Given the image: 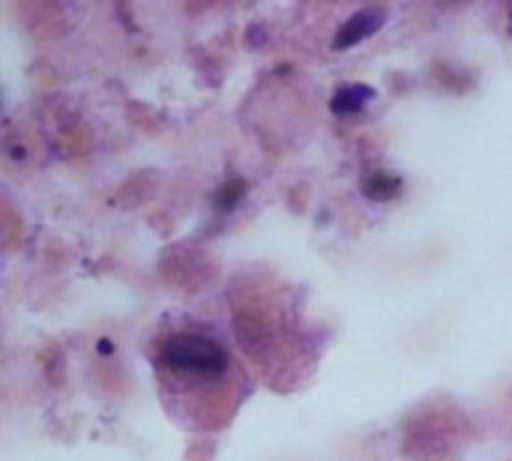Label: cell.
<instances>
[{
	"label": "cell",
	"instance_id": "cell-1",
	"mask_svg": "<svg viewBox=\"0 0 512 461\" xmlns=\"http://www.w3.org/2000/svg\"><path fill=\"white\" fill-rule=\"evenodd\" d=\"M156 366L189 381H216L228 372L231 357L222 342L204 333H174L156 351Z\"/></svg>",
	"mask_w": 512,
	"mask_h": 461
},
{
	"label": "cell",
	"instance_id": "cell-2",
	"mask_svg": "<svg viewBox=\"0 0 512 461\" xmlns=\"http://www.w3.org/2000/svg\"><path fill=\"white\" fill-rule=\"evenodd\" d=\"M384 18H387L384 9H360V12H354V15L339 27L336 39H333V48H336V51H345V48H351V45L369 39V36L384 24Z\"/></svg>",
	"mask_w": 512,
	"mask_h": 461
},
{
	"label": "cell",
	"instance_id": "cell-3",
	"mask_svg": "<svg viewBox=\"0 0 512 461\" xmlns=\"http://www.w3.org/2000/svg\"><path fill=\"white\" fill-rule=\"evenodd\" d=\"M372 96H375V90H372L369 84H345V87H339V90L333 93L330 108H333L336 114H342V117H351V114L363 111V108L372 102Z\"/></svg>",
	"mask_w": 512,
	"mask_h": 461
},
{
	"label": "cell",
	"instance_id": "cell-4",
	"mask_svg": "<svg viewBox=\"0 0 512 461\" xmlns=\"http://www.w3.org/2000/svg\"><path fill=\"white\" fill-rule=\"evenodd\" d=\"M399 192H402V180L390 171H375L363 183V195L369 201H393Z\"/></svg>",
	"mask_w": 512,
	"mask_h": 461
},
{
	"label": "cell",
	"instance_id": "cell-5",
	"mask_svg": "<svg viewBox=\"0 0 512 461\" xmlns=\"http://www.w3.org/2000/svg\"><path fill=\"white\" fill-rule=\"evenodd\" d=\"M243 195H246V180H240V177H231V180H225L219 189H216V198H213V204H216V210H222V213H231L240 201H243Z\"/></svg>",
	"mask_w": 512,
	"mask_h": 461
},
{
	"label": "cell",
	"instance_id": "cell-6",
	"mask_svg": "<svg viewBox=\"0 0 512 461\" xmlns=\"http://www.w3.org/2000/svg\"><path fill=\"white\" fill-rule=\"evenodd\" d=\"M510 30H512V15H510Z\"/></svg>",
	"mask_w": 512,
	"mask_h": 461
}]
</instances>
